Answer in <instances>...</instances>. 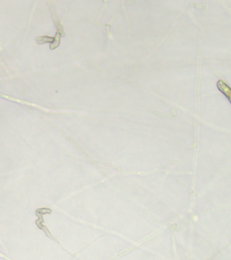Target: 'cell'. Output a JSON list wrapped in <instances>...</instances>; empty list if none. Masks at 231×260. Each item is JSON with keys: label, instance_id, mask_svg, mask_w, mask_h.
<instances>
[{"label": "cell", "instance_id": "cell-1", "mask_svg": "<svg viewBox=\"0 0 231 260\" xmlns=\"http://www.w3.org/2000/svg\"><path fill=\"white\" fill-rule=\"evenodd\" d=\"M37 42H38L39 44H43L45 43H53L54 41V38L48 36H41L39 37L36 38Z\"/></svg>", "mask_w": 231, "mask_h": 260}, {"label": "cell", "instance_id": "cell-2", "mask_svg": "<svg viewBox=\"0 0 231 260\" xmlns=\"http://www.w3.org/2000/svg\"><path fill=\"white\" fill-rule=\"evenodd\" d=\"M61 33H59V31L57 32V34L56 35V37L54 38V41L52 43L51 45H50V48L52 49H55L56 48L58 47L60 44V37H61Z\"/></svg>", "mask_w": 231, "mask_h": 260}]
</instances>
